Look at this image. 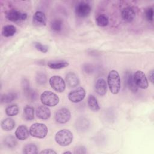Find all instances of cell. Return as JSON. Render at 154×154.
Instances as JSON below:
<instances>
[{"mask_svg":"<svg viewBox=\"0 0 154 154\" xmlns=\"http://www.w3.org/2000/svg\"><path fill=\"white\" fill-rule=\"evenodd\" d=\"M107 81L111 92L114 94H117L120 89V78L119 73L115 70H111Z\"/></svg>","mask_w":154,"mask_h":154,"instance_id":"6da1fadb","label":"cell"},{"mask_svg":"<svg viewBox=\"0 0 154 154\" xmlns=\"http://www.w3.org/2000/svg\"><path fill=\"white\" fill-rule=\"evenodd\" d=\"M72 132L68 129H61L58 131L55 136L56 143L61 146H67L73 141Z\"/></svg>","mask_w":154,"mask_h":154,"instance_id":"7a4b0ae2","label":"cell"},{"mask_svg":"<svg viewBox=\"0 0 154 154\" xmlns=\"http://www.w3.org/2000/svg\"><path fill=\"white\" fill-rule=\"evenodd\" d=\"M40 100L42 103L48 106H54L59 102L58 96L51 91H45L40 96Z\"/></svg>","mask_w":154,"mask_h":154,"instance_id":"3957f363","label":"cell"},{"mask_svg":"<svg viewBox=\"0 0 154 154\" xmlns=\"http://www.w3.org/2000/svg\"><path fill=\"white\" fill-rule=\"evenodd\" d=\"M30 135L34 137L38 138H45L48 133L47 126L41 123H35L29 128Z\"/></svg>","mask_w":154,"mask_h":154,"instance_id":"277c9868","label":"cell"},{"mask_svg":"<svg viewBox=\"0 0 154 154\" xmlns=\"http://www.w3.org/2000/svg\"><path fill=\"white\" fill-rule=\"evenodd\" d=\"M51 87L58 93H62L66 88V82L60 76H53L49 79Z\"/></svg>","mask_w":154,"mask_h":154,"instance_id":"5b68a950","label":"cell"},{"mask_svg":"<svg viewBox=\"0 0 154 154\" xmlns=\"http://www.w3.org/2000/svg\"><path fill=\"white\" fill-rule=\"evenodd\" d=\"M91 11V7L87 2L81 1L75 7L76 14L79 17H87Z\"/></svg>","mask_w":154,"mask_h":154,"instance_id":"8992f818","label":"cell"},{"mask_svg":"<svg viewBox=\"0 0 154 154\" xmlns=\"http://www.w3.org/2000/svg\"><path fill=\"white\" fill-rule=\"evenodd\" d=\"M134 80L137 87L146 89L149 86V82L145 73L141 70H137L133 75Z\"/></svg>","mask_w":154,"mask_h":154,"instance_id":"52a82bcc","label":"cell"},{"mask_svg":"<svg viewBox=\"0 0 154 154\" xmlns=\"http://www.w3.org/2000/svg\"><path fill=\"white\" fill-rule=\"evenodd\" d=\"M85 96V91L82 87H78L71 91L68 94V99L73 103L82 101Z\"/></svg>","mask_w":154,"mask_h":154,"instance_id":"ba28073f","label":"cell"},{"mask_svg":"<svg viewBox=\"0 0 154 154\" xmlns=\"http://www.w3.org/2000/svg\"><path fill=\"white\" fill-rule=\"evenodd\" d=\"M71 117L70 111L66 108H62L57 110L55 114V120L61 124H64L69 121Z\"/></svg>","mask_w":154,"mask_h":154,"instance_id":"9c48e42d","label":"cell"},{"mask_svg":"<svg viewBox=\"0 0 154 154\" xmlns=\"http://www.w3.org/2000/svg\"><path fill=\"white\" fill-rule=\"evenodd\" d=\"M27 17V14L16 10H11L6 13V18L11 22L24 20Z\"/></svg>","mask_w":154,"mask_h":154,"instance_id":"30bf717a","label":"cell"},{"mask_svg":"<svg viewBox=\"0 0 154 154\" xmlns=\"http://www.w3.org/2000/svg\"><path fill=\"white\" fill-rule=\"evenodd\" d=\"M122 19L127 22H132L136 16V13L134 8L132 7H126L124 8L121 13Z\"/></svg>","mask_w":154,"mask_h":154,"instance_id":"8fae6325","label":"cell"},{"mask_svg":"<svg viewBox=\"0 0 154 154\" xmlns=\"http://www.w3.org/2000/svg\"><path fill=\"white\" fill-rule=\"evenodd\" d=\"M22 85L23 92L25 93L26 97H27L29 100H34L37 97V93L30 88L29 81L26 79H23L22 81Z\"/></svg>","mask_w":154,"mask_h":154,"instance_id":"7c38bea8","label":"cell"},{"mask_svg":"<svg viewBox=\"0 0 154 154\" xmlns=\"http://www.w3.org/2000/svg\"><path fill=\"white\" fill-rule=\"evenodd\" d=\"M32 22L37 26H45L46 24V17L45 13L40 11H36L33 16Z\"/></svg>","mask_w":154,"mask_h":154,"instance_id":"4fadbf2b","label":"cell"},{"mask_svg":"<svg viewBox=\"0 0 154 154\" xmlns=\"http://www.w3.org/2000/svg\"><path fill=\"white\" fill-rule=\"evenodd\" d=\"M94 89L99 95H105L107 91V84L105 80L102 78H99L96 82Z\"/></svg>","mask_w":154,"mask_h":154,"instance_id":"5bb4252c","label":"cell"},{"mask_svg":"<svg viewBox=\"0 0 154 154\" xmlns=\"http://www.w3.org/2000/svg\"><path fill=\"white\" fill-rule=\"evenodd\" d=\"M35 113L37 117L42 120H47L51 116L49 108L45 105L38 106L36 109Z\"/></svg>","mask_w":154,"mask_h":154,"instance_id":"9a60e30c","label":"cell"},{"mask_svg":"<svg viewBox=\"0 0 154 154\" xmlns=\"http://www.w3.org/2000/svg\"><path fill=\"white\" fill-rule=\"evenodd\" d=\"M65 81L67 85L70 88L77 87L79 84V78L77 75L73 72L68 73L66 76Z\"/></svg>","mask_w":154,"mask_h":154,"instance_id":"2e32d148","label":"cell"},{"mask_svg":"<svg viewBox=\"0 0 154 154\" xmlns=\"http://www.w3.org/2000/svg\"><path fill=\"white\" fill-rule=\"evenodd\" d=\"M29 135V130H28L27 127L24 125L19 126L15 132V135L16 138L19 140H26Z\"/></svg>","mask_w":154,"mask_h":154,"instance_id":"e0dca14e","label":"cell"},{"mask_svg":"<svg viewBox=\"0 0 154 154\" xmlns=\"http://www.w3.org/2000/svg\"><path fill=\"white\" fill-rule=\"evenodd\" d=\"M125 81H126L125 82L126 84V85L128 86L129 89L131 90L132 92L135 93L138 90V87L135 84V82L134 80L133 75L131 72H127L126 73Z\"/></svg>","mask_w":154,"mask_h":154,"instance_id":"ac0fdd59","label":"cell"},{"mask_svg":"<svg viewBox=\"0 0 154 154\" xmlns=\"http://www.w3.org/2000/svg\"><path fill=\"white\" fill-rule=\"evenodd\" d=\"M1 126L2 129L4 131H11L15 127V122L11 118H6L2 120Z\"/></svg>","mask_w":154,"mask_h":154,"instance_id":"d6986e66","label":"cell"},{"mask_svg":"<svg viewBox=\"0 0 154 154\" xmlns=\"http://www.w3.org/2000/svg\"><path fill=\"white\" fill-rule=\"evenodd\" d=\"M87 104L89 108L93 111H97L100 109V106L97 99L93 95H89L87 99Z\"/></svg>","mask_w":154,"mask_h":154,"instance_id":"ffe728a7","label":"cell"},{"mask_svg":"<svg viewBox=\"0 0 154 154\" xmlns=\"http://www.w3.org/2000/svg\"><path fill=\"white\" fill-rule=\"evenodd\" d=\"M69 63L66 61H55L48 63V66L52 69H60L67 67Z\"/></svg>","mask_w":154,"mask_h":154,"instance_id":"44dd1931","label":"cell"},{"mask_svg":"<svg viewBox=\"0 0 154 154\" xmlns=\"http://www.w3.org/2000/svg\"><path fill=\"white\" fill-rule=\"evenodd\" d=\"M16 32V28L14 26L11 25H5L3 27L2 30V35L5 37L13 36Z\"/></svg>","mask_w":154,"mask_h":154,"instance_id":"7402d4cb","label":"cell"},{"mask_svg":"<svg viewBox=\"0 0 154 154\" xmlns=\"http://www.w3.org/2000/svg\"><path fill=\"white\" fill-rule=\"evenodd\" d=\"M23 117L26 120H32L34 119V109L32 106H25L23 108Z\"/></svg>","mask_w":154,"mask_h":154,"instance_id":"603a6c76","label":"cell"},{"mask_svg":"<svg viewBox=\"0 0 154 154\" xmlns=\"http://www.w3.org/2000/svg\"><path fill=\"white\" fill-rule=\"evenodd\" d=\"M17 97V94L14 92L8 93L2 95L1 98V103H10L13 100H14Z\"/></svg>","mask_w":154,"mask_h":154,"instance_id":"cb8c5ba5","label":"cell"},{"mask_svg":"<svg viewBox=\"0 0 154 154\" xmlns=\"http://www.w3.org/2000/svg\"><path fill=\"white\" fill-rule=\"evenodd\" d=\"M23 152L25 154H36L38 153V147L34 144H28L24 146Z\"/></svg>","mask_w":154,"mask_h":154,"instance_id":"d4e9b609","label":"cell"},{"mask_svg":"<svg viewBox=\"0 0 154 154\" xmlns=\"http://www.w3.org/2000/svg\"><path fill=\"white\" fill-rule=\"evenodd\" d=\"M4 145L8 148H14L17 144V140L13 135H9L5 138L4 140Z\"/></svg>","mask_w":154,"mask_h":154,"instance_id":"484cf974","label":"cell"},{"mask_svg":"<svg viewBox=\"0 0 154 154\" xmlns=\"http://www.w3.org/2000/svg\"><path fill=\"white\" fill-rule=\"evenodd\" d=\"M96 24L99 26H101V27L106 26L109 22L108 17L106 15L104 14H100L96 17Z\"/></svg>","mask_w":154,"mask_h":154,"instance_id":"4316f807","label":"cell"},{"mask_svg":"<svg viewBox=\"0 0 154 154\" xmlns=\"http://www.w3.org/2000/svg\"><path fill=\"white\" fill-rule=\"evenodd\" d=\"M88 126L89 122L85 118H81L79 120H78V121H76V129L80 131H83L87 129Z\"/></svg>","mask_w":154,"mask_h":154,"instance_id":"83f0119b","label":"cell"},{"mask_svg":"<svg viewBox=\"0 0 154 154\" xmlns=\"http://www.w3.org/2000/svg\"><path fill=\"white\" fill-rule=\"evenodd\" d=\"M63 27V21L60 19H55L51 22V28L55 31H60Z\"/></svg>","mask_w":154,"mask_h":154,"instance_id":"f1b7e54d","label":"cell"},{"mask_svg":"<svg viewBox=\"0 0 154 154\" xmlns=\"http://www.w3.org/2000/svg\"><path fill=\"white\" fill-rule=\"evenodd\" d=\"M5 113L8 116H14L19 113V108L17 105L13 104L8 106L5 109Z\"/></svg>","mask_w":154,"mask_h":154,"instance_id":"f546056e","label":"cell"},{"mask_svg":"<svg viewBox=\"0 0 154 154\" xmlns=\"http://www.w3.org/2000/svg\"><path fill=\"white\" fill-rule=\"evenodd\" d=\"M35 79L38 84H45L47 82V76L43 73H38L36 76Z\"/></svg>","mask_w":154,"mask_h":154,"instance_id":"4dcf8cb0","label":"cell"},{"mask_svg":"<svg viewBox=\"0 0 154 154\" xmlns=\"http://www.w3.org/2000/svg\"><path fill=\"white\" fill-rule=\"evenodd\" d=\"M145 17L148 21L152 22L153 19V9L152 7H149L145 11Z\"/></svg>","mask_w":154,"mask_h":154,"instance_id":"1f68e13d","label":"cell"},{"mask_svg":"<svg viewBox=\"0 0 154 154\" xmlns=\"http://www.w3.org/2000/svg\"><path fill=\"white\" fill-rule=\"evenodd\" d=\"M34 46L38 51H39L43 53H46L48 51V47L45 45L42 44L40 42L34 43Z\"/></svg>","mask_w":154,"mask_h":154,"instance_id":"d6a6232c","label":"cell"},{"mask_svg":"<svg viewBox=\"0 0 154 154\" xmlns=\"http://www.w3.org/2000/svg\"><path fill=\"white\" fill-rule=\"evenodd\" d=\"M75 153H86V150H85V148L84 146H78L75 149Z\"/></svg>","mask_w":154,"mask_h":154,"instance_id":"836d02e7","label":"cell"},{"mask_svg":"<svg viewBox=\"0 0 154 154\" xmlns=\"http://www.w3.org/2000/svg\"><path fill=\"white\" fill-rule=\"evenodd\" d=\"M40 153H57V152L53 149H45L44 150L41 151Z\"/></svg>","mask_w":154,"mask_h":154,"instance_id":"e575fe53","label":"cell"},{"mask_svg":"<svg viewBox=\"0 0 154 154\" xmlns=\"http://www.w3.org/2000/svg\"><path fill=\"white\" fill-rule=\"evenodd\" d=\"M149 79L152 83H153V70H151L148 74Z\"/></svg>","mask_w":154,"mask_h":154,"instance_id":"d590c367","label":"cell"},{"mask_svg":"<svg viewBox=\"0 0 154 154\" xmlns=\"http://www.w3.org/2000/svg\"><path fill=\"white\" fill-rule=\"evenodd\" d=\"M71 153L72 152H64V153Z\"/></svg>","mask_w":154,"mask_h":154,"instance_id":"8d00e7d4","label":"cell"}]
</instances>
